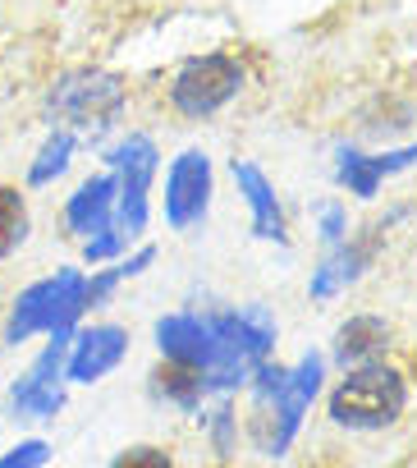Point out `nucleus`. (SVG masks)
<instances>
[{
    "label": "nucleus",
    "mask_w": 417,
    "mask_h": 468,
    "mask_svg": "<svg viewBox=\"0 0 417 468\" xmlns=\"http://www.w3.org/2000/svg\"><path fill=\"white\" fill-rule=\"evenodd\" d=\"M156 345L170 363H188L202 372L206 390H235L253 381L276 345V326L262 308H239L221 317L170 313L156 322Z\"/></svg>",
    "instance_id": "1"
},
{
    "label": "nucleus",
    "mask_w": 417,
    "mask_h": 468,
    "mask_svg": "<svg viewBox=\"0 0 417 468\" xmlns=\"http://www.w3.org/2000/svg\"><path fill=\"white\" fill-rule=\"evenodd\" d=\"M257 381V399H253V436L266 454H285L303 427V413L317 399L321 386V358L308 354L298 367H271L262 363L253 372Z\"/></svg>",
    "instance_id": "2"
},
{
    "label": "nucleus",
    "mask_w": 417,
    "mask_h": 468,
    "mask_svg": "<svg viewBox=\"0 0 417 468\" xmlns=\"http://www.w3.org/2000/svg\"><path fill=\"white\" fill-rule=\"evenodd\" d=\"M124 101H129V92H124L120 74H110V69H69V74H60L51 83L47 115L60 129H69L74 138L78 133L92 138V133L115 129V120L124 115Z\"/></svg>",
    "instance_id": "3"
},
{
    "label": "nucleus",
    "mask_w": 417,
    "mask_h": 468,
    "mask_svg": "<svg viewBox=\"0 0 417 468\" xmlns=\"http://www.w3.org/2000/svg\"><path fill=\"white\" fill-rule=\"evenodd\" d=\"M83 294H88V276L74 271V267H65V271H56V276L28 285V290L15 299L5 340L19 345V340H28V335H37V331H47V335H69V326L88 313Z\"/></svg>",
    "instance_id": "4"
},
{
    "label": "nucleus",
    "mask_w": 417,
    "mask_h": 468,
    "mask_svg": "<svg viewBox=\"0 0 417 468\" xmlns=\"http://www.w3.org/2000/svg\"><path fill=\"white\" fill-rule=\"evenodd\" d=\"M408 404V386L394 367L385 363H362L358 372H349L335 395H330V418L339 427H358V431H371V427H390Z\"/></svg>",
    "instance_id": "5"
},
{
    "label": "nucleus",
    "mask_w": 417,
    "mask_h": 468,
    "mask_svg": "<svg viewBox=\"0 0 417 468\" xmlns=\"http://www.w3.org/2000/svg\"><path fill=\"white\" fill-rule=\"evenodd\" d=\"M110 170H115V234L124 244H133L142 225H147V193H151V179H156V143L142 138V133H129L120 147L106 152Z\"/></svg>",
    "instance_id": "6"
},
{
    "label": "nucleus",
    "mask_w": 417,
    "mask_h": 468,
    "mask_svg": "<svg viewBox=\"0 0 417 468\" xmlns=\"http://www.w3.org/2000/svg\"><path fill=\"white\" fill-rule=\"evenodd\" d=\"M244 88V65L225 51H212V56H193L174 69L170 79V101L179 115H216L221 106H230Z\"/></svg>",
    "instance_id": "7"
},
{
    "label": "nucleus",
    "mask_w": 417,
    "mask_h": 468,
    "mask_svg": "<svg viewBox=\"0 0 417 468\" xmlns=\"http://www.w3.org/2000/svg\"><path fill=\"white\" fill-rule=\"evenodd\" d=\"M115 175H92L74 188V197L65 202V225L83 239L88 262L115 258L124 249V239L115 234Z\"/></svg>",
    "instance_id": "8"
},
{
    "label": "nucleus",
    "mask_w": 417,
    "mask_h": 468,
    "mask_svg": "<svg viewBox=\"0 0 417 468\" xmlns=\"http://www.w3.org/2000/svg\"><path fill=\"white\" fill-rule=\"evenodd\" d=\"M212 207V161L206 152L188 147L165 175V220L170 229H193Z\"/></svg>",
    "instance_id": "9"
},
{
    "label": "nucleus",
    "mask_w": 417,
    "mask_h": 468,
    "mask_svg": "<svg viewBox=\"0 0 417 468\" xmlns=\"http://www.w3.org/2000/svg\"><path fill=\"white\" fill-rule=\"evenodd\" d=\"M69 335H51V345L42 349V358L19 377L15 386V413L19 418H56L60 404H65V390H60V367L69 358Z\"/></svg>",
    "instance_id": "10"
},
{
    "label": "nucleus",
    "mask_w": 417,
    "mask_h": 468,
    "mask_svg": "<svg viewBox=\"0 0 417 468\" xmlns=\"http://www.w3.org/2000/svg\"><path fill=\"white\" fill-rule=\"evenodd\" d=\"M124 354H129V331L115 326V322H101V326H88V331L69 345L65 372H69V381L92 386V381H101L106 372H115Z\"/></svg>",
    "instance_id": "11"
},
{
    "label": "nucleus",
    "mask_w": 417,
    "mask_h": 468,
    "mask_svg": "<svg viewBox=\"0 0 417 468\" xmlns=\"http://www.w3.org/2000/svg\"><path fill=\"white\" fill-rule=\"evenodd\" d=\"M235 184H239V197L248 202V211H253V234L257 239H271V244H285L289 239V225H285V207H280V197H276V184L253 165V161H244V156H235Z\"/></svg>",
    "instance_id": "12"
},
{
    "label": "nucleus",
    "mask_w": 417,
    "mask_h": 468,
    "mask_svg": "<svg viewBox=\"0 0 417 468\" xmlns=\"http://www.w3.org/2000/svg\"><path fill=\"white\" fill-rule=\"evenodd\" d=\"M408 165H417V143H408V147H399V152H376V156L344 152V156H339V184H344L353 197H376L381 179H390V175H399V170H408Z\"/></svg>",
    "instance_id": "13"
},
{
    "label": "nucleus",
    "mask_w": 417,
    "mask_h": 468,
    "mask_svg": "<svg viewBox=\"0 0 417 468\" xmlns=\"http://www.w3.org/2000/svg\"><path fill=\"white\" fill-rule=\"evenodd\" d=\"M390 345V326L381 317H349L335 335V358L339 363H371Z\"/></svg>",
    "instance_id": "14"
},
{
    "label": "nucleus",
    "mask_w": 417,
    "mask_h": 468,
    "mask_svg": "<svg viewBox=\"0 0 417 468\" xmlns=\"http://www.w3.org/2000/svg\"><path fill=\"white\" fill-rule=\"evenodd\" d=\"M362 267H367V249H349V244H335V253L321 262V271L312 276V285H308V294L312 299H330L335 290H344V285H353L358 276H362Z\"/></svg>",
    "instance_id": "15"
},
{
    "label": "nucleus",
    "mask_w": 417,
    "mask_h": 468,
    "mask_svg": "<svg viewBox=\"0 0 417 468\" xmlns=\"http://www.w3.org/2000/svg\"><path fill=\"white\" fill-rule=\"evenodd\" d=\"M156 395H165L170 404H179V409H197L202 404V395H206V381H202V372L197 367H188V363H170L165 358V367H156Z\"/></svg>",
    "instance_id": "16"
},
{
    "label": "nucleus",
    "mask_w": 417,
    "mask_h": 468,
    "mask_svg": "<svg viewBox=\"0 0 417 468\" xmlns=\"http://www.w3.org/2000/svg\"><path fill=\"white\" fill-rule=\"evenodd\" d=\"M24 239H28V202H24L19 188L0 184V262H5Z\"/></svg>",
    "instance_id": "17"
},
{
    "label": "nucleus",
    "mask_w": 417,
    "mask_h": 468,
    "mask_svg": "<svg viewBox=\"0 0 417 468\" xmlns=\"http://www.w3.org/2000/svg\"><path fill=\"white\" fill-rule=\"evenodd\" d=\"M74 147H78V138L69 133V129H51V138L42 143V152H37V161L28 165V184H51L56 175H65V165H69V156H74Z\"/></svg>",
    "instance_id": "18"
},
{
    "label": "nucleus",
    "mask_w": 417,
    "mask_h": 468,
    "mask_svg": "<svg viewBox=\"0 0 417 468\" xmlns=\"http://www.w3.org/2000/svg\"><path fill=\"white\" fill-rule=\"evenodd\" d=\"M110 468H174V459L161 445H129Z\"/></svg>",
    "instance_id": "19"
},
{
    "label": "nucleus",
    "mask_w": 417,
    "mask_h": 468,
    "mask_svg": "<svg viewBox=\"0 0 417 468\" xmlns=\"http://www.w3.org/2000/svg\"><path fill=\"white\" fill-rule=\"evenodd\" d=\"M47 459H51V445L47 441H24V445L0 454V468H42Z\"/></svg>",
    "instance_id": "20"
},
{
    "label": "nucleus",
    "mask_w": 417,
    "mask_h": 468,
    "mask_svg": "<svg viewBox=\"0 0 417 468\" xmlns=\"http://www.w3.org/2000/svg\"><path fill=\"white\" fill-rule=\"evenodd\" d=\"M321 229H326V239H330V244H344V211H339V207H326Z\"/></svg>",
    "instance_id": "21"
}]
</instances>
